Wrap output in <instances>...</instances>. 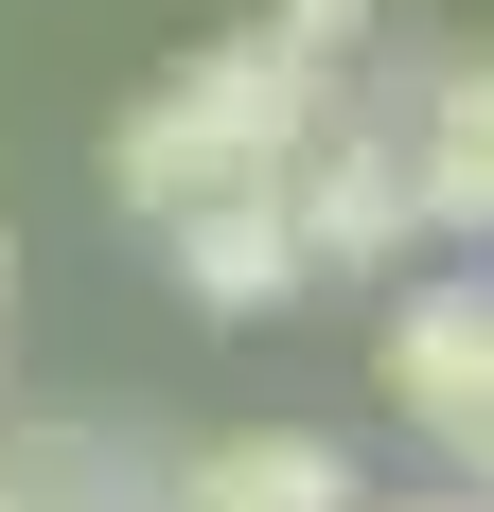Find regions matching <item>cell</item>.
Returning <instances> with one entry per match:
<instances>
[{
	"label": "cell",
	"instance_id": "1",
	"mask_svg": "<svg viewBox=\"0 0 494 512\" xmlns=\"http://www.w3.org/2000/svg\"><path fill=\"white\" fill-rule=\"evenodd\" d=\"M318 106H336V71H318V53H283L265 18H247V36L177 53V71L106 124V195L142 212V230H159V212H195V195H247V177H283V159H300V124H318Z\"/></svg>",
	"mask_w": 494,
	"mask_h": 512
},
{
	"label": "cell",
	"instance_id": "2",
	"mask_svg": "<svg viewBox=\"0 0 494 512\" xmlns=\"http://www.w3.org/2000/svg\"><path fill=\"white\" fill-rule=\"evenodd\" d=\"M371 389H389L442 460L494 477V265H442V283H406L389 336H371Z\"/></svg>",
	"mask_w": 494,
	"mask_h": 512
},
{
	"label": "cell",
	"instance_id": "3",
	"mask_svg": "<svg viewBox=\"0 0 494 512\" xmlns=\"http://www.w3.org/2000/svg\"><path fill=\"white\" fill-rule=\"evenodd\" d=\"M283 230H300V265H406V159H389V124H371L353 89L300 124V159H283Z\"/></svg>",
	"mask_w": 494,
	"mask_h": 512
},
{
	"label": "cell",
	"instance_id": "4",
	"mask_svg": "<svg viewBox=\"0 0 494 512\" xmlns=\"http://www.w3.org/2000/svg\"><path fill=\"white\" fill-rule=\"evenodd\" d=\"M406 159V230H442V248H494V53H442L389 124Z\"/></svg>",
	"mask_w": 494,
	"mask_h": 512
},
{
	"label": "cell",
	"instance_id": "5",
	"mask_svg": "<svg viewBox=\"0 0 494 512\" xmlns=\"http://www.w3.org/2000/svg\"><path fill=\"white\" fill-rule=\"evenodd\" d=\"M159 265H177V301H195V318H283L300 283H318V265H300V230H283V177L159 212Z\"/></svg>",
	"mask_w": 494,
	"mask_h": 512
},
{
	"label": "cell",
	"instance_id": "6",
	"mask_svg": "<svg viewBox=\"0 0 494 512\" xmlns=\"http://www.w3.org/2000/svg\"><path fill=\"white\" fill-rule=\"evenodd\" d=\"M177 512H353V460L318 424H247V442H212L177 477Z\"/></svg>",
	"mask_w": 494,
	"mask_h": 512
},
{
	"label": "cell",
	"instance_id": "7",
	"mask_svg": "<svg viewBox=\"0 0 494 512\" xmlns=\"http://www.w3.org/2000/svg\"><path fill=\"white\" fill-rule=\"evenodd\" d=\"M265 36L318 53V71H353V53H371V0H265Z\"/></svg>",
	"mask_w": 494,
	"mask_h": 512
},
{
	"label": "cell",
	"instance_id": "8",
	"mask_svg": "<svg viewBox=\"0 0 494 512\" xmlns=\"http://www.w3.org/2000/svg\"><path fill=\"white\" fill-rule=\"evenodd\" d=\"M406 512H494V495H406Z\"/></svg>",
	"mask_w": 494,
	"mask_h": 512
},
{
	"label": "cell",
	"instance_id": "9",
	"mask_svg": "<svg viewBox=\"0 0 494 512\" xmlns=\"http://www.w3.org/2000/svg\"><path fill=\"white\" fill-rule=\"evenodd\" d=\"M0 301H18V230H0Z\"/></svg>",
	"mask_w": 494,
	"mask_h": 512
}]
</instances>
